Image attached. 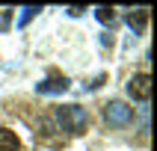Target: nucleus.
I'll use <instances>...</instances> for the list:
<instances>
[{"instance_id":"5","label":"nucleus","mask_w":157,"mask_h":151,"mask_svg":"<svg viewBox=\"0 0 157 151\" xmlns=\"http://www.w3.org/2000/svg\"><path fill=\"white\" fill-rule=\"evenodd\" d=\"M0 151H21V139L15 136V130L0 127Z\"/></svg>"},{"instance_id":"9","label":"nucleus","mask_w":157,"mask_h":151,"mask_svg":"<svg viewBox=\"0 0 157 151\" xmlns=\"http://www.w3.org/2000/svg\"><path fill=\"white\" fill-rule=\"evenodd\" d=\"M68 15H74V18L83 15V6H68Z\"/></svg>"},{"instance_id":"7","label":"nucleus","mask_w":157,"mask_h":151,"mask_svg":"<svg viewBox=\"0 0 157 151\" xmlns=\"http://www.w3.org/2000/svg\"><path fill=\"white\" fill-rule=\"evenodd\" d=\"M39 12H42L39 6H24V9H21V18H18V27H27L36 15H39Z\"/></svg>"},{"instance_id":"6","label":"nucleus","mask_w":157,"mask_h":151,"mask_svg":"<svg viewBox=\"0 0 157 151\" xmlns=\"http://www.w3.org/2000/svg\"><path fill=\"white\" fill-rule=\"evenodd\" d=\"M145 21H148V9H133L128 15V24H131L133 33H142L145 30Z\"/></svg>"},{"instance_id":"4","label":"nucleus","mask_w":157,"mask_h":151,"mask_svg":"<svg viewBox=\"0 0 157 151\" xmlns=\"http://www.w3.org/2000/svg\"><path fill=\"white\" fill-rule=\"evenodd\" d=\"M65 89H68V77H62V74H51L42 83H36V92L39 95H62Z\"/></svg>"},{"instance_id":"3","label":"nucleus","mask_w":157,"mask_h":151,"mask_svg":"<svg viewBox=\"0 0 157 151\" xmlns=\"http://www.w3.org/2000/svg\"><path fill=\"white\" fill-rule=\"evenodd\" d=\"M128 92H131L133 101H142V104H145L151 98V77L145 71H142V74H133V77L128 80Z\"/></svg>"},{"instance_id":"8","label":"nucleus","mask_w":157,"mask_h":151,"mask_svg":"<svg viewBox=\"0 0 157 151\" xmlns=\"http://www.w3.org/2000/svg\"><path fill=\"white\" fill-rule=\"evenodd\" d=\"M95 18L101 21V24H113V21H116V12L110 6H98L95 9Z\"/></svg>"},{"instance_id":"1","label":"nucleus","mask_w":157,"mask_h":151,"mask_svg":"<svg viewBox=\"0 0 157 151\" xmlns=\"http://www.w3.org/2000/svg\"><path fill=\"white\" fill-rule=\"evenodd\" d=\"M53 122H56L59 130L77 136V133L86 130L89 113H86V107H80V104H65V107H56V110H53Z\"/></svg>"},{"instance_id":"2","label":"nucleus","mask_w":157,"mask_h":151,"mask_svg":"<svg viewBox=\"0 0 157 151\" xmlns=\"http://www.w3.org/2000/svg\"><path fill=\"white\" fill-rule=\"evenodd\" d=\"M104 119L113 127H128L133 122V107H128L124 101H110V104H104Z\"/></svg>"}]
</instances>
